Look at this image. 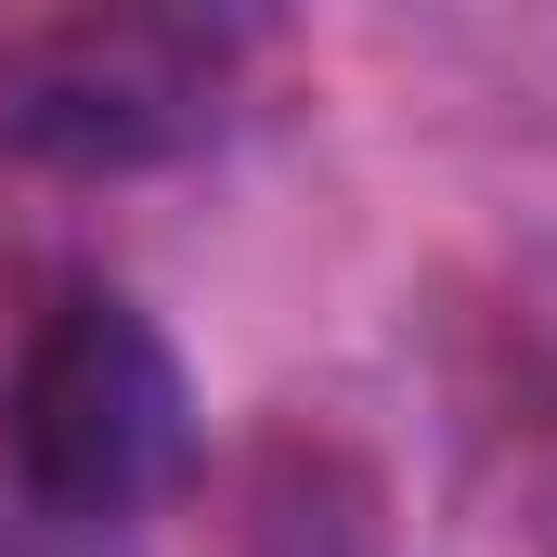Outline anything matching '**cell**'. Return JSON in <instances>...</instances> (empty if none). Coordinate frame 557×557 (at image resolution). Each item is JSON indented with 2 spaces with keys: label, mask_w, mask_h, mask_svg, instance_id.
I'll use <instances>...</instances> for the list:
<instances>
[{
  "label": "cell",
  "mask_w": 557,
  "mask_h": 557,
  "mask_svg": "<svg viewBox=\"0 0 557 557\" xmlns=\"http://www.w3.org/2000/svg\"><path fill=\"white\" fill-rule=\"evenodd\" d=\"M0 467L65 532L143 519L195 467V389H182V350L156 337V311H131L117 285H65L13 350Z\"/></svg>",
  "instance_id": "1"
},
{
  "label": "cell",
  "mask_w": 557,
  "mask_h": 557,
  "mask_svg": "<svg viewBox=\"0 0 557 557\" xmlns=\"http://www.w3.org/2000/svg\"><path fill=\"white\" fill-rule=\"evenodd\" d=\"M247 26L221 13H52L0 52V143L39 169H156L221 117V65Z\"/></svg>",
  "instance_id": "2"
}]
</instances>
